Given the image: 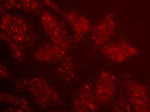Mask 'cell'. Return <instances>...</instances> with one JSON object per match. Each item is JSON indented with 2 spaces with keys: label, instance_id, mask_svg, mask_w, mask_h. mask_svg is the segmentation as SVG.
<instances>
[{
  "label": "cell",
  "instance_id": "ba28073f",
  "mask_svg": "<svg viewBox=\"0 0 150 112\" xmlns=\"http://www.w3.org/2000/svg\"><path fill=\"white\" fill-rule=\"evenodd\" d=\"M105 48V52L106 53V55L112 53H113V54L116 53V54L113 55V57L111 59L113 60L115 56L117 55L116 59L117 61H119V56L120 55L122 60H124L126 58H127L128 56H130V53H132V51H130V50L133 49V48L129 46L127 44L122 42H119L114 44H110V45Z\"/></svg>",
  "mask_w": 150,
  "mask_h": 112
},
{
  "label": "cell",
  "instance_id": "8992f818",
  "mask_svg": "<svg viewBox=\"0 0 150 112\" xmlns=\"http://www.w3.org/2000/svg\"><path fill=\"white\" fill-rule=\"evenodd\" d=\"M114 20L109 15L98 25L94 38L97 45L103 44L110 37L114 31Z\"/></svg>",
  "mask_w": 150,
  "mask_h": 112
},
{
  "label": "cell",
  "instance_id": "5b68a950",
  "mask_svg": "<svg viewBox=\"0 0 150 112\" xmlns=\"http://www.w3.org/2000/svg\"><path fill=\"white\" fill-rule=\"evenodd\" d=\"M2 8L6 10H16L34 12L40 7L37 0H1Z\"/></svg>",
  "mask_w": 150,
  "mask_h": 112
},
{
  "label": "cell",
  "instance_id": "6da1fadb",
  "mask_svg": "<svg viewBox=\"0 0 150 112\" xmlns=\"http://www.w3.org/2000/svg\"><path fill=\"white\" fill-rule=\"evenodd\" d=\"M1 35L8 44H13L21 47L32 39L30 25L21 17L5 13L1 18Z\"/></svg>",
  "mask_w": 150,
  "mask_h": 112
},
{
  "label": "cell",
  "instance_id": "7a4b0ae2",
  "mask_svg": "<svg viewBox=\"0 0 150 112\" xmlns=\"http://www.w3.org/2000/svg\"><path fill=\"white\" fill-rule=\"evenodd\" d=\"M43 26L54 44L64 49L68 48L66 32L57 19L52 13L43 12L41 15Z\"/></svg>",
  "mask_w": 150,
  "mask_h": 112
},
{
  "label": "cell",
  "instance_id": "9c48e42d",
  "mask_svg": "<svg viewBox=\"0 0 150 112\" xmlns=\"http://www.w3.org/2000/svg\"><path fill=\"white\" fill-rule=\"evenodd\" d=\"M1 95L6 97L1 96V100L2 101H4L5 102L8 101L9 103H11V104L17 105L20 107H22L25 110L27 109V107H27L28 104L26 101H24L23 99L16 97V96H12L10 94H6V93L5 94L1 93Z\"/></svg>",
  "mask_w": 150,
  "mask_h": 112
},
{
  "label": "cell",
  "instance_id": "52a82bcc",
  "mask_svg": "<svg viewBox=\"0 0 150 112\" xmlns=\"http://www.w3.org/2000/svg\"><path fill=\"white\" fill-rule=\"evenodd\" d=\"M64 14L68 21L78 33L87 32L90 30L89 21L84 16L73 12L66 13Z\"/></svg>",
  "mask_w": 150,
  "mask_h": 112
},
{
  "label": "cell",
  "instance_id": "3957f363",
  "mask_svg": "<svg viewBox=\"0 0 150 112\" xmlns=\"http://www.w3.org/2000/svg\"><path fill=\"white\" fill-rule=\"evenodd\" d=\"M28 90L42 104H49L58 101L57 93L44 80L32 79L24 83Z\"/></svg>",
  "mask_w": 150,
  "mask_h": 112
},
{
  "label": "cell",
  "instance_id": "277c9868",
  "mask_svg": "<svg viewBox=\"0 0 150 112\" xmlns=\"http://www.w3.org/2000/svg\"><path fill=\"white\" fill-rule=\"evenodd\" d=\"M66 53L65 49L53 44L42 46L36 51L35 56L41 62H49L58 60Z\"/></svg>",
  "mask_w": 150,
  "mask_h": 112
}]
</instances>
